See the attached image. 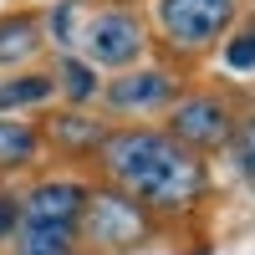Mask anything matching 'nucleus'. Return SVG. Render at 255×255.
Returning a JSON list of instances; mask_svg holds the SVG:
<instances>
[{
	"instance_id": "10",
	"label": "nucleus",
	"mask_w": 255,
	"mask_h": 255,
	"mask_svg": "<svg viewBox=\"0 0 255 255\" xmlns=\"http://www.w3.org/2000/svg\"><path fill=\"white\" fill-rule=\"evenodd\" d=\"M41 153H46V143H41V123L20 118V113H0V179L36 168Z\"/></svg>"
},
{
	"instance_id": "11",
	"label": "nucleus",
	"mask_w": 255,
	"mask_h": 255,
	"mask_svg": "<svg viewBox=\"0 0 255 255\" xmlns=\"http://www.w3.org/2000/svg\"><path fill=\"white\" fill-rule=\"evenodd\" d=\"M51 77H56V102H67V108H97V97H102V72L92 67L87 56L61 51V56L51 61Z\"/></svg>"
},
{
	"instance_id": "14",
	"label": "nucleus",
	"mask_w": 255,
	"mask_h": 255,
	"mask_svg": "<svg viewBox=\"0 0 255 255\" xmlns=\"http://www.w3.org/2000/svg\"><path fill=\"white\" fill-rule=\"evenodd\" d=\"M225 77H255V15H245L235 31L225 36V46L215 51Z\"/></svg>"
},
{
	"instance_id": "12",
	"label": "nucleus",
	"mask_w": 255,
	"mask_h": 255,
	"mask_svg": "<svg viewBox=\"0 0 255 255\" xmlns=\"http://www.w3.org/2000/svg\"><path fill=\"white\" fill-rule=\"evenodd\" d=\"M77 250H82V230L56 220H20L15 240L5 245V255H77Z\"/></svg>"
},
{
	"instance_id": "5",
	"label": "nucleus",
	"mask_w": 255,
	"mask_h": 255,
	"mask_svg": "<svg viewBox=\"0 0 255 255\" xmlns=\"http://www.w3.org/2000/svg\"><path fill=\"white\" fill-rule=\"evenodd\" d=\"M77 56H87L102 77L128 72L138 61L153 56V36H148V15L138 5H97L82 15V31H77Z\"/></svg>"
},
{
	"instance_id": "6",
	"label": "nucleus",
	"mask_w": 255,
	"mask_h": 255,
	"mask_svg": "<svg viewBox=\"0 0 255 255\" xmlns=\"http://www.w3.org/2000/svg\"><path fill=\"white\" fill-rule=\"evenodd\" d=\"M240 113H245V108H240L225 87H184V97L168 108L163 128H168L184 148H194L199 158H215V153L230 148Z\"/></svg>"
},
{
	"instance_id": "13",
	"label": "nucleus",
	"mask_w": 255,
	"mask_h": 255,
	"mask_svg": "<svg viewBox=\"0 0 255 255\" xmlns=\"http://www.w3.org/2000/svg\"><path fill=\"white\" fill-rule=\"evenodd\" d=\"M51 102H56L51 67H31V72L0 77V113H46Z\"/></svg>"
},
{
	"instance_id": "18",
	"label": "nucleus",
	"mask_w": 255,
	"mask_h": 255,
	"mask_svg": "<svg viewBox=\"0 0 255 255\" xmlns=\"http://www.w3.org/2000/svg\"><path fill=\"white\" fill-rule=\"evenodd\" d=\"M77 255H92V250H77Z\"/></svg>"
},
{
	"instance_id": "2",
	"label": "nucleus",
	"mask_w": 255,
	"mask_h": 255,
	"mask_svg": "<svg viewBox=\"0 0 255 255\" xmlns=\"http://www.w3.org/2000/svg\"><path fill=\"white\" fill-rule=\"evenodd\" d=\"M143 15H148L153 51L163 61H174V67L194 72L245 20V0H148Z\"/></svg>"
},
{
	"instance_id": "17",
	"label": "nucleus",
	"mask_w": 255,
	"mask_h": 255,
	"mask_svg": "<svg viewBox=\"0 0 255 255\" xmlns=\"http://www.w3.org/2000/svg\"><path fill=\"white\" fill-rule=\"evenodd\" d=\"M20 220H26V204H20V189H5V184H0V245H10V240H15Z\"/></svg>"
},
{
	"instance_id": "16",
	"label": "nucleus",
	"mask_w": 255,
	"mask_h": 255,
	"mask_svg": "<svg viewBox=\"0 0 255 255\" xmlns=\"http://www.w3.org/2000/svg\"><path fill=\"white\" fill-rule=\"evenodd\" d=\"M230 168L245 179V184H255V108H245L240 113V123H235V138H230Z\"/></svg>"
},
{
	"instance_id": "7",
	"label": "nucleus",
	"mask_w": 255,
	"mask_h": 255,
	"mask_svg": "<svg viewBox=\"0 0 255 255\" xmlns=\"http://www.w3.org/2000/svg\"><path fill=\"white\" fill-rule=\"evenodd\" d=\"M108 133H113V123L102 118L97 108H46L41 113V143H46V153L51 158H61V163H87L92 168V158H97V148L108 143Z\"/></svg>"
},
{
	"instance_id": "1",
	"label": "nucleus",
	"mask_w": 255,
	"mask_h": 255,
	"mask_svg": "<svg viewBox=\"0 0 255 255\" xmlns=\"http://www.w3.org/2000/svg\"><path fill=\"white\" fill-rule=\"evenodd\" d=\"M92 179L133 194L158 225L194 220L215 199V168L184 148L163 123H113L108 143L92 158Z\"/></svg>"
},
{
	"instance_id": "19",
	"label": "nucleus",
	"mask_w": 255,
	"mask_h": 255,
	"mask_svg": "<svg viewBox=\"0 0 255 255\" xmlns=\"http://www.w3.org/2000/svg\"><path fill=\"white\" fill-rule=\"evenodd\" d=\"M250 5H255V0H250Z\"/></svg>"
},
{
	"instance_id": "4",
	"label": "nucleus",
	"mask_w": 255,
	"mask_h": 255,
	"mask_svg": "<svg viewBox=\"0 0 255 255\" xmlns=\"http://www.w3.org/2000/svg\"><path fill=\"white\" fill-rule=\"evenodd\" d=\"M77 230H82V250H92V255H138L158 240V220L133 194H123L102 179L92 184L87 204H82Z\"/></svg>"
},
{
	"instance_id": "8",
	"label": "nucleus",
	"mask_w": 255,
	"mask_h": 255,
	"mask_svg": "<svg viewBox=\"0 0 255 255\" xmlns=\"http://www.w3.org/2000/svg\"><path fill=\"white\" fill-rule=\"evenodd\" d=\"M92 184L82 168H56V174H41L20 189V204H26V220H56V225H77L82 204H87Z\"/></svg>"
},
{
	"instance_id": "3",
	"label": "nucleus",
	"mask_w": 255,
	"mask_h": 255,
	"mask_svg": "<svg viewBox=\"0 0 255 255\" xmlns=\"http://www.w3.org/2000/svg\"><path fill=\"white\" fill-rule=\"evenodd\" d=\"M189 87V72L174 67L163 56H148L128 72L102 77V97H97V113L108 123H163L168 108L184 97Z\"/></svg>"
},
{
	"instance_id": "9",
	"label": "nucleus",
	"mask_w": 255,
	"mask_h": 255,
	"mask_svg": "<svg viewBox=\"0 0 255 255\" xmlns=\"http://www.w3.org/2000/svg\"><path fill=\"white\" fill-rule=\"evenodd\" d=\"M41 51H46L41 10H5V15H0V77L31 72Z\"/></svg>"
},
{
	"instance_id": "15",
	"label": "nucleus",
	"mask_w": 255,
	"mask_h": 255,
	"mask_svg": "<svg viewBox=\"0 0 255 255\" xmlns=\"http://www.w3.org/2000/svg\"><path fill=\"white\" fill-rule=\"evenodd\" d=\"M82 15H87V10H82V0H56L51 10H41V31H46V46H56V56L77 46Z\"/></svg>"
}]
</instances>
